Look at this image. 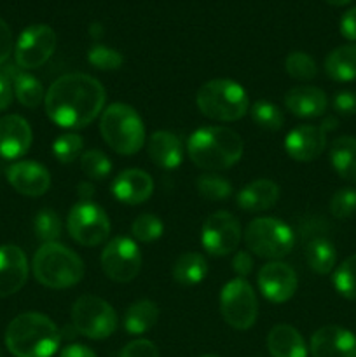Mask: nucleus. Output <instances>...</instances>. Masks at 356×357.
<instances>
[{
	"mask_svg": "<svg viewBox=\"0 0 356 357\" xmlns=\"http://www.w3.org/2000/svg\"><path fill=\"white\" fill-rule=\"evenodd\" d=\"M103 86L87 73H66L52 82L45 93L47 117L59 128L80 129L89 126L103 110Z\"/></svg>",
	"mask_w": 356,
	"mask_h": 357,
	"instance_id": "1",
	"label": "nucleus"
},
{
	"mask_svg": "<svg viewBox=\"0 0 356 357\" xmlns=\"http://www.w3.org/2000/svg\"><path fill=\"white\" fill-rule=\"evenodd\" d=\"M243 139L234 129L223 126L199 128L188 136L187 153L192 162L206 171L229 169L243 155Z\"/></svg>",
	"mask_w": 356,
	"mask_h": 357,
	"instance_id": "2",
	"label": "nucleus"
},
{
	"mask_svg": "<svg viewBox=\"0 0 356 357\" xmlns=\"http://www.w3.org/2000/svg\"><path fill=\"white\" fill-rule=\"evenodd\" d=\"M59 344L61 331L44 314H20L6 330V345L16 357H51Z\"/></svg>",
	"mask_w": 356,
	"mask_h": 357,
	"instance_id": "3",
	"label": "nucleus"
},
{
	"mask_svg": "<svg viewBox=\"0 0 356 357\" xmlns=\"http://www.w3.org/2000/svg\"><path fill=\"white\" fill-rule=\"evenodd\" d=\"M34 275L42 286L52 289L72 288L84 275L79 255L59 243L42 244L34 257Z\"/></svg>",
	"mask_w": 356,
	"mask_h": 357,
	"instance_id": "4",
	"label": "nucleus"
},
{
	"mask_svg": "<svg viewBox=\"0 0 356 357\" xmlns=\"http://www.w3.org/2000/svg\"><path fill=\"white\" fill-rule=\"evenodd\" d=\"M105 143L121 155H135L145 143V126L135 108L124 103L107 107L100 119Z\"/></svg>",
	"mask_w": 356,
	"mask_h": 357,
	"instance_id": "5",
	"label": "nucleus"
},
{
	"mask_svg": "<svg viewBox=\"0 0 356 357\" xmlns=\"http://www.w3.org/2000/svg\"><path fill=\"white\" fill-rule=\"evenodd\" d=\"M195 103L202 115L218 122L239 121L250 107L244 87L230 79H213L202 84L195 96Z\"/></svg>",
	"mask_w": 356,
	"mask_h": 357,
	"instance_id": "6",
	"label": "nucleus"
},
{
	"mask_svg": "<svg viewBox=\"0 0 356 357\" xmlns=\"http://www.w3.org/2000/svg\"><path fill=\"white\" fill-rule=\"evenodd\" d=\"M244 243L253 255L276 261L290 255L295 244V236L281 220L255 218L244 230Z\"/></svg>",
	"mask_w": 356,
	"mask_h": 357,
	"instance_id": "7",
	"label": "nucleus"
},
{
	"mask_svg": "<svg viewBox=\"0 0 356 357\" xmlns=\"http://www.w3.org/2000/svg\"><path fill=\"white\" fill-rule=\"evenodd\" d=\"M117 312L103 298L94 295H84L75 300L72 307V326L77 333L91 338L103 340L117 330Z\"/></svg>",
	"mask_w": 356,
	"mask_h": 357,
	"instance_id": "8",
	"label": "nucleus"
},
{
	"mask_svg": "<svg viewBox=\"0 0 356 357\" xmlns=\"http://www.w3.org/2000/svg\"><path fill=\"white\" fill-rule=\"evenodd\" d=\"M220 314L234 330H248L258 316V300L248 281L237 278L227 282L220 293Z\"/></svg>",
	"mask_w": 356,
	"mask_h": 357,
	"instance_id": "9",
	"label": "nucleus"
},
{
	"mask_svg": "<svg viewBox=\"0 0 356 357\" xmlns=\"http://www.w3.org/2000/svg\"><path fill=\"white\" fill-rule=\"evenodd\" d=\"M68 234L77 244L86 248L105 243L110 234V220L103 208L94 202H77L66 220Z\"/></svg>",
	"mask_w": 356,
	"mask_h": 357,
	"instance_id": "10",
	"label": "nucleus"
},
{
	"mask_svg": "<svg viewBox=\"0 0 356 357\" xmlns=\"http://www.w3.org/2000/svg\"><path fill=\"white\" fill-rule=\"evenodd\" d=\"M101 268L115 282H129L140 274L142 253L129 237H114L101 253Z\"/></svg>",
	"mask_w": 356,
	"mask_h": 357,
	"instance_id": "11",
	"label": "nucleus"
},
{
	"mask_svg": "<svg viewBox=\"0 0 356 357\" xmlns=\"http://www.w3.org/2000/svg\"><path fill=\"white\" fill-rule=\"evenodd\" d=\"M56 49V33L47 24H31L21 31L14 47L17 68L34 70L47 63Z\"/></svg>",
	"mask_w": 356,
	"mask_h": 357,
	"instance_id": "12",
	"label": "nucleus"
},
{
	"mask_svg": "<svg viewBox=\"0 0 356 357\" xmlns=\"http://www.w3.org/2000/svg\"><path fill=\"white\" fill-rule=\"evenodd\" d=\"M205 250L213 257H225L237 250L241 241V227L234 215L216 211L205 220L201 232Z\"/></svg>",
	"mask_w": 356,
	"mask_h": 357,
	"instance_id": "13",
	"label": "nucleus"
},
{
	"mask_svg": "<svg viewBox=\"0 0 356 357\" xmlns=\"http://www.w3.org/2000/svg\"><path fill=\"white\" fill-rule=\"evenodd\" d=\"M258 288L262 295L272 303H285L295 295L297 286V274L288 264L285 261H269L258 272Z\"/></svg>",
	"mask_w": 356,
	"mask_h": 357,
	"instance_id": "14",
	"label": "nucleus"
},
{
	"mask_svg": "<svg viewBox=\"0 0 356 357\" xmlns=\"http://www.w3.org/2000/svg\"><path fill=\"white\" fill-rule=\"evenodd\" d=\"M7 181L16 192L27 197H40L51 187V174L42 164L34 160H21L6 169Z\"/></svg>",
	"mask_w": 356,
	"mask_h": 357,
	"instance_id": "15",
	"label": "nucleus"
},
{
	"mask_svg": "<svg viewBox=\"0 0 356 357\" xmlns=\"http://www.w3.org/2000/svg\"><path fill=\"white\" fill-rule=\"evenodd\" d=\"M327 131L320 126H299L285 138V150L299 162H311L325 152Z\"/></svg>",
	"mask_w": 356,
	"mask_h": 357,
	"instance_id": "16",
	"label": "nucleus"
},
{
	"mask_svg": "<svg viewBox=\"0 0 356 357\" xmlns=\"http://www.w3.org/2000/svg\"><path fill=\"white\" fill-rule=\"evenodd\" d=\"M28 279V260L23 250L14 244L0 246V298L14 295Z\"/></svg>",
	"mask_w": 356,
	"mask_h": 357,
	"instance_id": "17",
	"label": "nucleus"
},
{
	"mask_svg": "<svg viewBox=\"0 0 356 357\" xmlns=\"http://www.w3.org/2000/svg\"><path fill=\"white\" fill-rule=\"evenodd\" d=\"M31 128L21 115L10 114L0 119V157L20 159L31 146Z\"/></svg>",
	"mask_w": 356,
	"mask_h": 357,
	"instance_id": "18",
	"label": "nucleus"
},
{
	"mask_svg": "<svg viewBox=\"0 0 356 357\" xmlns=\"http://www.w3.org/2000/svg\"><path fill=\"white\" fill-rule=\"evenodd\" d=\"M313 357H356V337L341 326H323L311 338Z\"/></svg>",
	"mask_w": 356,
	"mask_h": 357,
	"instance_id": "19",
	"label": "nucleus"
},
{
	"mask_svg": "<svg viewBox=\"0 0 356 357\" xmlns=\"http://www.w3.org/2000/svg\"><path fill=\"white\" fill-rule=\"evenodd\" d=\"M154 192V181L142 169H126L112 183V194L124 204H142L149 201Z\"/></svg>",
	"mask_w": 356,
	"mask_h": 357,
	"instance_id": "20",
	"label": "nucleus"
},
{
	"mask_svg": "<svg viewBox=\"0 0 356 357\" xmlns=\"http://www.w3.org/2000/svg\"><path fill=\"white\" fill-rule=\"evenodd\" d=\"M285 107L297 117L314 119L325 114L328 107V98L320 87L299 86L285 94Z\"/></svg>",
	"mask_w": 356,
	"mask_h": 357,
	"instance_id": "21",
	"label": "nucleus"
},
{
	"mask_svg": "<svg viewBox=\"0 0 356 357\" xmlns=\"http://www.w3.org/2000/svg\"><path fill=\"white\" fill-rule=\"evenodd\" d=\"M149 157L163 169H177L184 159V145L180 138L170 131H156L150 136Z\"/></svg>",
	"mask_w": 356,
	"mask_h": 357,
	"instance_id": "22",
	"label": "nucleus"
},
{
	"mask_svg": "<svg viewBox=\"0 0 356 357\" xmlns=\"http://www.w3.org/2000/svg\"><path fill=\"white\" fill-rule=\"evenodd\" d=\"M279 187L272 180H255L237 194V206L244 211H267L278 202Z\"/></svg>",
	"mask_w": 356,
	"mask_h": 357,
	"instance_id": "23",
	"label": "nucleus"
},
{
	"mask_svg": "<svg viewBox=\"0 0 356 357\" xmlns=\"http://www.w3.org/2000/svg\"><path fill=\"white\" fill-rule=\"evenodd\" d=\"M267 349L272 357H307L302 335L290 324H278L269 331Z\"/></svg>",
	"mask_w": 356,
	"mask_h": 357,
	"instance_id": "24",
	"label": "nucleus"
},
{
	"mask_svg": "<svg viewBox=\"0 0 356 357\" xmlns=\"http://www.w3.org/2000/svg\"><path fill=\"white\" fill-rule=\"evenodd\" d=\"M325 70L332 80L351 82L356 80V44H346L334 49L325 59Z\"/></svg>",
	"mask_w": 356,
	"mask_h": 357,
	"instance_id": "25",
	"label": "nucleus"
},
{
	"mask_svg": "<svg viewBox=\"0 0 356 357\" xmlns=\"http://www.w3.org/2000/svg\"><path fill=\"white\" fill-rule=\"evenodd\" d=\"M6 70L13 79L14 96L17 98V101L27 108H37L45 98L42 84L34 75L27 73L24 70H20L17 66L9 65L6 66Z\"/></svg>",
	"mask_w": 356,
	"mask_h": 357,
	"instance_id": "26",
	"label": "nucleus"
},
{
	"mask_svg": "<svg viewBox=\"0 0 356 357\" xmlns=\"http://www.w3.org/2000/svg\"><path fill=\"white\" fill-rule=\"evenodd\" d=\"M330 162L346 181H356V138L341 136L330 146Z\"/></svg>",
	"mask_w": 356,
	"mask_h": 357,
	"instance_id": "27",
	"label": "nucleus"
},
{
	"mask_svg": "<svg viewBox=\"0 0 356 357\" xmlns=\"http://www.w3.org/2000/svg\"><path fill=\"white\" fill-rule=\"evenodd\" d=\"M159 319V309L150 300L131 303L124 314V330L129 335H143Z\"/></svg>",
	"mask_w": 356,
	"mask_h": 357,
	"instance_id": "28",
	"label": "nucleus"
},
{
	"mask_svg": "<svg viewBox=\"0 0 356 357\" xmlns=\"http://www.w3.org/2000/svg\"><path fill=\"white\" fill-rule=\"evenodd\" d=\"M208 274V265L202 255L184 253L178 257V260L173 265V279L184 286H194L201 282Z\"/></svg>",
	"mask_w": 356,
	"mask_h": 357,
	"instance_id": "29",
	"label": "nucleus"
},
{
	"mask_svg": "<svg viewBox=\"0 0 356 357\" xmlns=\"http://www.w3.org/2000/svg\"><path fill=\"white\" fill-rule=\"evenodd\" d=\"M306 260L307 265L316 274H330L335 267V261H337V253H335L334 244L328 239H325V237H314L306 246Z\"/></svg>",
	"mask_w": 356,
	"mask_h": 357,
	"instance_id": "30",
	"label": "nucleus"
},
{
	"mask_svg": "<svg viewBox=\"0 0 356 357\" xmlns=\"http://www.w3.org/2000/svg\"><path fill=\"white\" fill-rule=\"evenodd\" d=\"M195 188H198L199 195L202 199H208V201H225L232 194L230 181L220 174L213 173L201 174L195 181Z\"/></svg>",
	"mask_w": 356,
	"mask_h": 357,
	"instance_id": "31",
	"label": "nucleus"
},
{
	"mask_svg": "<svg viewBox=\"0 0 356 357\" xmlns=\"http://www.w3.org/2000/svg\"><path fill=\"white\" fill-rule=\"evenodd\" d=\"M250 114L255 124L262 129H267V131H279L283 128V124H285V115H283V112L274 103H271V101H257L251 107Z\"/></svg>",
	"mask_w": 356,
	"mask_h": 357,
	"instance_id": "32",
	"label": "nucleus"
},
{
	"mask_svg": "<svg viewBox=\"0 0 356 357\" xmlns=\"http://www.w3.org/2000/svg\"><path fill=\"white\" fill-rule=\"evenodd\" d=\"M34 230L35 236L38 241H42L44 244L47 243H56L59 236H61V218L58 216V213L52 211V209H42L35 215L34 220Z\"/></svg>",
	"mask_w": 356,
	"mask_h": 357,
	"instance_id": "33",
	"label": "nucleus"
},
{
	"mask_svg": "<svg viewBox=\"0 0 356 357\" xmlns=\"http://www.w3.org/2000/svg\"><path fill=\"white\" fill-rule=\"evenodd\" d=\"M334 286L339 295L356 300V255L342 261L334 274Z\"/></svg>",
	"mask_w": 356,
	"mask_h": 357,
	"instance_id": "34",
	"label": "nucleus"
},
{
	"mask_svg": "<svg viewBox=\"0 0 356 357\" xmlns=\"http://www.w3.org/2000/svg\"><path fill=\"white\" fill-rule=\"evenodd\" d=\"M80 167L89 180L100 181L110 174L112 162L101 150H87L80 155Z\"/></svg>",
	"mask_w": 356,
	"mask_h": 357,
	"instance_id": "35",
	"label": "nucleus"
},
{
	"mask_svg": "<svg viewBox=\"0 0 356 357\" xmlns=\"http://www.w3.org/2000/svg\"><path fill=\"white\" fill-rule=\"evenodd\" d=\"M285 70L290 77L297 80H313L318 73L314 59L307 52H290L285 59Z\"/></svg>",
	"mask_w": 356,
	"mask_h": 357,
	"instance_id": "36",
	"label": "nucleus"
},
{
	"mask_svg": "<svg viewBox=\"0 0 356 357\" xmlns=\"http://www.w3.org/2000/svg\"><path fill=\"white\" fill-rule=\"evenodd\" d=\"M164 225L156 215H150V213H143L138 218L133 222L131 225V236L135 237L140 243H152L157 241L163 236Z\"/></svg>",
	"mask_w": 356,
	"mask_h": 357,
	"instance_id": "37",
	"label": "nucleus"
},
{
	"mask_svg": "<svg viewBox=\"0 0 356 357\" xmlns=\"http://www.w3.org/2000/svg\"><path fill=\"white\" fill-rule=\"evenodd\" d=\"M84 149V142L79 135L66 132V135L58 136L52 143V153L61 164H70L79 159L80 152Z\"/></svg>",
	"mask_w": 356,
	"mask_h": 357,
	"instance_id": "38",
	"label": "nucleus"
},
{
	"mask_svg": "<svg viewBox=\"0 0 356 357\" xmlns=\"http://www.w3.org/2000/svg\"><path fill=\"white\" fill-rule=\"evenodd\" d=\"M87 59H89L91 65L98 70H117L121 68V65L124 63V58L119 51L115 49L107 47V45L96 44L89 49V54H87Z\"/></svg>",
	"mask_w": 356,
	"mask_h": 357,
	"instance_id": "39",
	"label": "nucleus"
},
{
	"mask_svg": "<svg viewBox=\"0 0 356 357\" xmlns=\"http://www.w3.org/2000/svg\"><path fill=\"white\" fill-rule=\"evenodd\" d=\"M356 211L355 188H341L330 199V213L337 220H346Z\"/></svg>",
	"mask_w": 356,
	"mask_h": 357,
	"instance_id": "40",
	"label": "nucleus"
},
{
	"mask_svg": "<svg viewBox=\"0 0 356 357\" xmlns=\"http://www.w3.org/2000/svg\"><path fill=\"white\" fill-rule=\"evenodd\" d=\"M119 357H159V351L150 340L129 342Z\"/></svg>",
	"mask_w": 356,
	"mask_h": 357,
	"instance_id": "41",
	"label": "nucleus"
},
{
	"mask_svg": "<svg viewBox=\"0 0 356 357\" xmlns=\"http://www.w3.org/2000/svg\"><path fill=\"white\" fill-rule=\"evenodd\" d=\"M334 108L341 115L356 114V93L355 91H341L334 98Z\"/></svg>",
	"mask_w": 356,
	"mask_h": 357,
	"instance_id": "42",
	"label": "nucleus"
},
{
	"mask_svg": "<svg viewBox=\"0 0 356 357\" xmlns=\"http://www.w3.org/2000/svg\"><path fill=\"white\" fill-rule=\"evenodd\" d=\"M14 89H13V79L9 77L6 68L0 70V112L7 110L13 103Z\"/></svg>",
	"mask_w": 356,
	"mask_h": 357,
	"instance_id": "43",
	"label": "nucleus"
},
{
	"mask_svg": "<svg viewBox=\"0 0 356 357\" xmlns=\"http://www.w3.org/2000/svg\"><path fill=\"white\" fill-rule=\"evenodd\" d=\"M13 47V31H10L9 24L0 17V65H3L9 59Z\"/></svg>",
	"mask_w": 356,
	"mask_h": 357,
	"instance_id": "44",
	"label": "nucleus"
},
{
	"mask_svg": "<svg viewBox=\"0 0 356 357\" xmlns=\"http://www.w3.org/2000/svg\"><path fill=\"white\" fill-rule=\"evenodd\" d=\"M232 268L241 279H244L246 275H250L251 271H253V260H251V257L246 251H237V253L234 255Z\"/></svg>",
	"mask_w": 356,
	"mask_h": 357,
	"instance_id": "45",
	"label": "nucleus"
},
{
	"mask_svg": "<svg viewBox=\"0 0 356 357\" xmlns=\"http://www.w3.org/2000/svg\"><path fill=\"white\" fill-rule=\"evenodd\" d=\"M341 33L348 40H356V6L346 10L341 20Z\"/></svg>",
	"mask_w": 356,
	"mask_h": 357,
	"instance_id": "46",
	"label": "nucleus"
},
{
	"mask_svg": "<svg viewBox=\"0 0 356 357\" xmlns=\"http://www.w3.org/2000/svg\"><path fill=\"white\" fill-rule=\"evenodd\" d=\"M59 357H96V354H94L89 347H86V345L72 344L66 345V347L63 349Z\"/></svg>",
	"mask_w": 356,
	"mask_h": 357,
	"instance_id": "47",
	"label": "nucleus"
},
{
	"mask_svg": "<svg viewBox=\"0 0 356 357\" xmlns=\"http://www.w3.org/2000/svg\"><path fill=\"white\" fill-rule=\"evenodd\" d=\"M77 192H79V197L82 199V202H91L89 199L94 194V185L91 181H82V183L77 185Z\"/></svg>",
	"mask_w": 356,
	"mask_h": 357,
	"instance_id": "48",
	"label": "nucleus"
},
{
	"mask_svg": "<svg viewBox=\"0 0 356 357\" xmlns=\"http://www.w3.org/2000/svg\"><path fill=\"white\" fill-rule=\"evenodd\" d=\"M327 3H330V6H346V3H349L351 0H325Z\"/></svg>",
	"mask_w": 356,
	"mask_h": 357,
	"instance_id": "49",
	"label": "nucleus"
},
{
	"mask_svg": "<svg viewBox=\"0 0 356 357\" xmlns=\"http://www.w3.org/2000/svg\"><path fill=\"white\" fill-rule=\"evenodd\" d=\"M100 31H101V28H100V24H91V35H93V37H100Z\"/></svg>",
	"mask_w": 356,
	"mask_h": 357,
	"instance_id": "50",
	"label": "nucleus"
},
{
	"mask_svg": "<svg viewBox=\"0 0 356 357\" xmlns=\"http://www.w3.org/2000/svg\"><path fill=\"white\" fill-rule=\"evenodd\" d=\"M201 357H218V356H209V354H208V356H201Z\"/></svg>",
	"mask_w": 356,
	"mask_h": 357,
	"instance_id": "51",
	"label": "nucleus"
}]
</instances>
